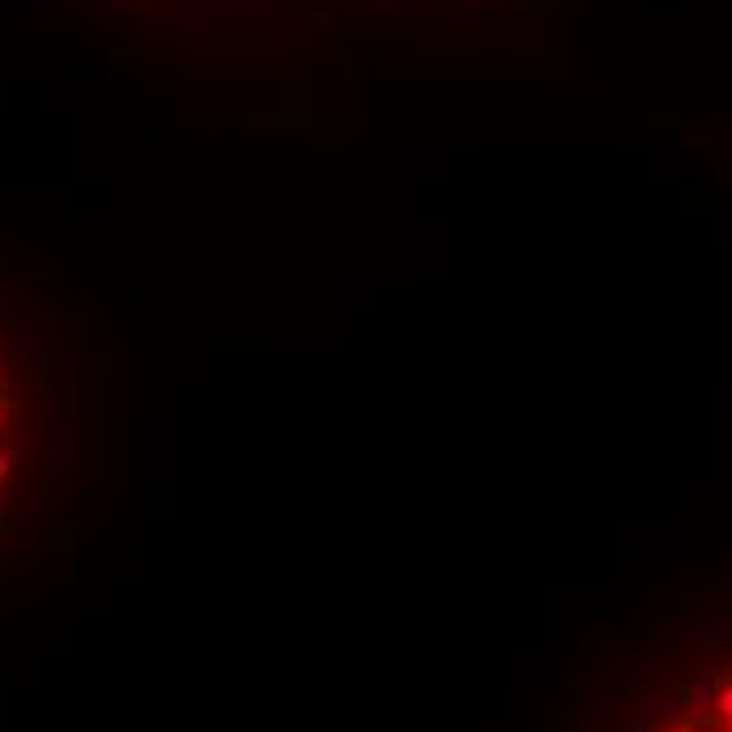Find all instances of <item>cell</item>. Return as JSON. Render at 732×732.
Wrapping results in <instances>:
<instances>
[{
  "mask_svg": "<svg viewBox=\"0 0 732 732\" xmlns=\"http://www.w3.org/2000/svg\"><path fill=\"white\" fill-rule=\"evenodd\" d=\"M568 732H732V585L623 657Z\"/></svg>",
  "mask_w": 732,
  "mask_h": 732,
  "instance_id": "obj_1",
  "label": "cell"
},
{
  "mask_svg": "<svg viewBox=\"0 0 732 732\" xmlns=\"http://www.w3.org/2000/svg\"><path fill=\"white\" fill-rule=\"evenodd\" d=\"M46 370L21 333L0 316V543L13 535L17 513L34 488L46 446Z\"/></svg>",
  "mask_w": 732,
  "mask_h": 732,
  "instance_id": "obj_2",
  "label": "cell"
}]
</instances>
